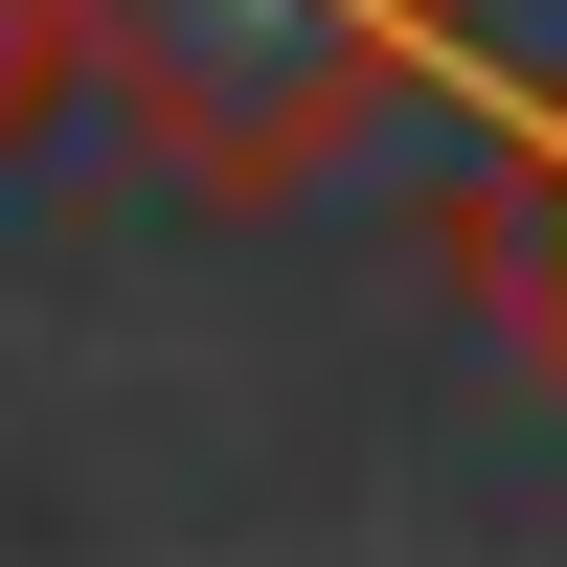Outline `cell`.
I'll return each instance as SVG.
<instances>
[{
	"mask_svg": "<svg viewBox=\"0 0 567 567\" xmlns=\"http://www.w3.org/2000/svg\"><path fill=\"white\" fill-rule=\"evenodd\" d=\"M69 69L182 205H272V182L363 159L409 91H454V0H69Z\"/></svg>",
	"mask_w": 567,
	"mask_h": 567,
	"instance_id": "cell-1",
	"label": "cell"
},
{
	"mask_svg": "<svg viewBox=\"0 0 567 567\" xmlns=\"http://www.w3.org/2000/svg\"><path fill=\"white\" fill-rule=\"evenodd\" d=\"M477 114H499V159H477V205H454V272L523 318V363L567 386V91L545 69H477Z\"/></svg>",
	"mask_w": 567,
	"mask_h": 567,
	"instance_id": "cell-2",
	"label": "cell"
},
{
	"mask_svg": "<svg viewBox=\"0 0 567 567\" xmlns=\"http://www.w3.org/2000/svg\"><path fill=\"white\" fill-rule=\"evenodd\" d=\"M69 69V0H0V136H23V91Z\"/></svg>",
	"mask_w": 567,
	"mask_h": 567,
	"instance_id": "cell-3",
	"label": "cell"
}]
</instances>
